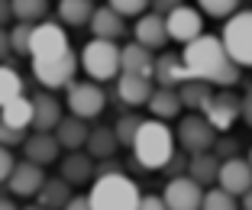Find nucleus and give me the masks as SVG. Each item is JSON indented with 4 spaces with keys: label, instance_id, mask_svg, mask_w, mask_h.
Wrapping results in <instances>:
<instances>
[{
    "label": "nucleus",
    "instance_id": "obj_2",
    "mask_svg": "<svg viewBox=\"0 0 252 210\" xmlns=\"http://www.w3.org/2000/svg\"><path fill=\"white\" fill-rule=\"evenodd\" d=\"M175 143H178V136L165 126V120L152 117L139 126V136L133 143V158L139 162L142 172H162L175 155Z\"/></svg>",
    "mask_w": 252,
    "mask_h": 210
},
{
    "label": "nucleus",
    "instance_id": "obj_28",
    "mask_svg": "<svg viewBox=\"0 0 252 210\" xmlns=\"http://www.w3.org/2000/svg\"><path fill=\"white\" fill-rule=\"evenodd\" d=\"M84 149L91 152L94 158H113L120 149V139H117V129L110 126H91V136H88V146Z\"/></svg>",
    "mask_w": 252,
    "mask_h": 210
},
{
    "label": "nucleus",
    "instance_id": "obj_25",
    "mask_svg": "<svg viewBox=\"0 0 252 210\" xmlns=\"http://www.w3.org/2000/svg\"><path fill=\"white\" fill-rule=\"evenodd\" d=\"M220 155H217L214 149L210 152H197V155H191V165H188V175H191L194 181H200L204 188H214L217 181H220Z\"/></svg>",
    "mask_w": 252,
    "mask_h": 210
},
{
    "label": "nucleus",
    "instance_id": "obj_31",
    "mask_svg": "<svg viewBox=\"0 0 252 210\" xmlns=\"http://www.w3.org/2000/svg\"><path fill=\"white\" fill-rule=\"evenodd\" d=\"M23 94V78L16 68L0 65V107H7L10 100H16Z\"/></svg>",
    "mask_w": 252,
    "mask_h": 210
},
{
    "label": "nucleus",
    "instance_id": "obj_38",
    "mask_svg": "<svg viewBox=\"0 0 252 210\" xmlns=\"http://www.w3.org/2000/svg\"><path fill=\"white\" fill-rule=\"evenodd\" d=\"M23 143H26V129H16V126L0 120V146L13 149V146H23Z\"/></svg>",
    "mask_w": 252,
    "mask_h": 210
},
{
    "label": "nucleus",
    "instance_id": "obj_23",
    "mask_svg": "<svg viewBox=\"0 0 252 210\" xmlns=\"http://www.w3.org/2000/svg\"><path fill=\"white\" fill-rule=\"evenodd\" d=\"M123 71L152 78V71H156V49H149V45H142V42L133 39V42L123 49Z\"/></svg>",
    "mask_w": 252,
    "mask_h": 210
},
{
    "label": "nucleus",
    "instance_id": "obj_13",
    "mask_svg": "<svg viewBox=\"0 0 252 210\" xmlns=\"http://www.w3.org/2000/svg\"><path fill=\"white\" fill-rule=\"evenodd\" d=\"M156 94V78H146V75H129V71H123V75L117 78V100L123 107H142L149 104V97Z\"/></svg>",
    "mask_w": 252,
    "mask_h": 210
},
{
    "label": "nucleus",
    "instance_id": "obj_4",
    "mask_svg": "<svg viewBox=\"0 0 252 210\" xmlns=\"http://www.w3.org/2000/svg\"><path fill=\"white\" fill-rule=\"evenodd\" d=\"M81 68L91 81L104 84V81H117L123 75V49L113 39H91L81 49Z\"/></svg>",
    "mask_w": 252,
    "mask_h": 210
},
{
    "label": "nucleus",
    "instance_id": "obj_24",
    "mask_svg": "<svg viewBox=\"0 0 252 210\" xmlns=\"http://www.w3.org/2000/svg\"><path fill=\"white\" fill-rule=\"evenodd\" d=\"M178 94H181V104H185V110H191V113H204L207 110V104L214 100V84L210 81H200V78H191V81H185L178 88Z\"/></svg>",
    "mask_w": 252,
    "mask_h": 210
},
{
    "label": "nucleus",
    "instance_id": "obj_22",
    "mask_svg": "<svg viewBox=\"0 0 252 210\" xmlns=\"http://www.w3.org/2000/svg\"><path fill=\"white\" fill-rule=\"evenodd\" d=\"M55 136H59L62 149L74 152V149H84V146H88L91 126H88V120H81V117L68 113V117H62V123H59V126H55Z\"/></svg>",
    "mask_w": 252,
    "mask_h": 210
},
{
    "label": "nucleus",
    "instance_id": "obj_36",
    "mask_svg": "<svg viewBox=\"0 0 252 210\" xmlns=\"http://www.w3.org/2000/svg\"><path fill=\"white\" fill-rule=\"evenodd\" d=\"M32 30H36V23H16V26H10V45H13V55H30Z\"/></svg>",
    "mask_w": 252,
    "mask_h": 210
},
{
    "label": "nucleus",
    "instance_id": "obj_32",
    "mask_svg": "<svg viewBox=\"0 0 252 210\" xmlns=\"http://www.w3.org/2000/svg\"><path fill=\"white\" fill-rule=\"evenodd\" d=\"M49 13V0H13L16 23H39Z\"/></svg>",
    "mask_w": 252,
    "mask_h": 210
},
{
    "label": "nucleus",
    "instance_id": "obj_21",
    "mask_svg": "<svg viewBox=\"0 0 252 210\" xmlns=\"http://www.w3.org/2000/svg\"><path fill=\"white\" fill-rule=\"evenodd\" d=\"M88 30L94 32L97 39H113V42H117V39L126 32V16L117 13V10L107 3V7H97V10H94V16H91V26H88Z\"/></svg>",
    "mask_w": 252,
    "mask_h": 210
},
{
    "label": "nucleus",
    "instance_id": "obj_48",
    "mask_svg": "<svg viewBox=\"0 0 252 210\" xmlns=\"http://www.w3.org/2000/svg\"><path fill=\"white\" fill-rule=\"evenodd\" d=\"M239 204H243V210H252V188L246 191L243 197H239Z\"/></svg>",
    "mask_w": 252,
    "mask_h": 210
},
{
    "label": "nucleus",
    "instance_id": "obj_9",
    "mask_svg": "<svg viewBox=\"0 0 252 210\" xmlns=\"http://www.w3.org/2000/svg\"><path fill=\"white\" fill-rule=\"evenodd\" d=\"M204 194H207V188H204L200 181H194L191 175L168 178V184H165V191H162L168 210H200L204 207Z\"/></svg>",
    "mask_w": 252,
    "mask_h": 210
},
{
    "label": "nucleus",
    "instance_id": "obj_33",
    "mask_svg": "<svg viewBox=\"0 0 252 210\" xmlns=\"http://www.w3.org/2000/svg\"><path fill=\"white\" fill-rule=\"evenodd\" d=\"M200 210H243V204H239L236 194H230V191H223L220 184H217V188H207L204 207Z\"/></svg>",
    "mask_w": 252,
    "mask_h": 210
},
{
    "label": "nucleus",
    "instance_id": "obj_30",
    "mask_svg": "<svg viewBox=\"0 0 252 210\" xmlns=\"http://www.w3.org/2000/svg\"><path fill=\"white\" fill-rule=\"evenodd\" d=\"M0 120H3V123H10V126H16V129L32 126V97L20 94V97H16V100H10L7 107H0Z\"/></svg>",
    "mask_w": 252,
    "mask_h": 210
},
{
    "label": "nucleus",
    "instance_id": "obj_6",
    "mask_svg": "<svg viewBox=\"0 0 252 210\" xmlns=\"http://www.w3.org/2000/svg\"><path fill=\"white\" fill-rule=\"evenodd\" d=\"M78 65H81V59L74 52L55 55V59H32V78H36L45 90H62L74 81Z\"/></svg>",
    "mask_w": 252,
    "mask_h": 210
},
{
    "label": "nucleus",
    "instance_id": "obj_10",
    "mask_svg": "<svg viewBox=\"0 0 252 210\" xmlns=\"http://www.w3.org/2000/svg\"><path fill=\"white\" fill-rule=\"evenodd\" d=\"M165 23H168V36L171 42H181V45H191L194 39L204 36V13L194 7H178L171 10L168 16H165Z\"/></svg>",
    "mask_w": 252,
    "mask_h": 210
},
{
    "label": "nucleus",
    "instance_id": "obj_1",
    "mask_svg": "<svg viewBox=\"0 0 252 210\" xmlns=\"http://www.w3.org/2000/svg\"><path fill=\"white\" fill-rule=\"evenodd\" d=\"M185 61H188L194 78L210 81L214 88H233L239 81V65L230 59V52H226V45H223L220 36L204 32L191 45H185Z\"/></svg>",
    "mask_w": 252,
    "mask_h": 210
},
{
    "label": "nucleus",
    "instance_id": "obj_18",
    "mask_svg": "<svg viewBox=\"0 0 252 210\" xmlns=\"http://www.w3.org/2000/svg\"><path fill=\"white\" fill-rule=\"evenodd\" d=\"M23 155L36 162V165H55L62 162V143L55 133H32L26 136V143H23Z\"/></svg>",
    "mask_w": 252,
    "mask_h": 210
},
{
    "label": "nucleus",
    "instance_id": "obj_51",
    "mask_svg": "<svg viewBox=\"0 0 252 210\" xmlns=\"http://www.w3.org/2000/svg\"><path fill=\"white\" fill-rule=\"evenodd\" d=\"M249 162H252V149H249Z\"/></svg>",
    "mask_w": 252,
    "mask_h": 210
},
{
    "label": "nucleus",
    "instance_id": "obj_34",
    "mask_svg": "<svg viewBox=\"0 0 252 210\" xmlns=\"http://www.w3.org/2000/svg\"><path fill=\"white\" fill-rule=\"evenodd\" d=\"M142 117L139 113H123L117 120V139H120V146H126V149H133V143H136V136H139V126H142Z\"/></svg>",
    "mask_w": 252,
    "mask_h": 210
},
{
    "label": "nucleus",
    "instance_id": "obj_44",
    "mask_svg": "<svg viewBox=\"0 0 252 210\" xmlns=\"http://www.w3.org/2000/svg\"><path fill=\"white\" fill-rule=\"evenodd\" d=\"M243 120H246V126H252V88L243 94Z\"/></svg>",
    "mask_w": 252,
    "mask_h": 210
},
{
    "label": "nucleus",
    "instance_id": "obj_26",
    "mask_svg": "<svg viewBox=\"0 0 252 210\" xmlns=\"http://www.w3.org/2000/svg\"><path fill=\"white\" fill-rule=\"evenodd\" d=\"M149 113L156 117V120H175L181 113V94H178V88H158L156 84V94L149 97Z\"/></svg>",
    "mask_w": 252,
    "mask_h": 210
},
{
    "label": "nucleus",
    "instance_id": "obj_47",
    "mask_svg": "<svg viewBox=\"0 0 252 210\" xmlns=\"http://www.w3.org/2000/svg\"><path fill=\"white\" fill-rule=\"evenodd\" d=\"M65 210H94V207H91V197H71V204H68V207Z\"/></svg>",
    "mask_w": 252,
    "mask_h": 210
},
{
    "label": "nucleus",
    "instance_id": "obj_15",
    "mask_svg": "<svg viewBox=\"0 0 252 210\" xmlns=\"http://www.w3.org/2000/svg\"><path fill=\"white\" fill-rule=\"evenodd\" d=\"M42 184H45L42 165H36V162H30V158L16 162L13 175H10V181H7L10 194H16V197H36L39 191H42Z\"/></svg>",
    "mask_w": 252,
    "mask_h": 210
},
{
    "label": "nucleus",
    "instance_id": "obj_40",
    "mask_svg": "<svg viewBox=\"0 0 252 210\" xmlns=\"http://www.w3.org/2000/svg\"><path fill=\"white\" fill-rule=\"evenodd\" d=\"M13 168H16V158H13V152H10L7 146H0V184H7V181H10Z\"/></svg>",
    "mask_w": 252,
    "mask_h": 210
},
{
    "label": "nucleus",
    "instance_id": "obj_46",
    "mask_svg": "<svg viewBox=\"0 0 252 210\" xmlns=\"http://www.w3.org/2000/svg\"><path fill=\"white\" fill-rule=\"evenodd\" d=\"M13 52V45H10V30H3L0 26V61H3V55Z\"/></svg>",
    "mask_w": 252,
    "mask_h": 210
},
{
    "label": "nucleus",
    "instance_id": "obj_39",
    "mask_svg": "<svg viewBox=\"0 0 252 210\" xmlns=\"http://www.w3.org/2000/svg\"><path fill=\"white\" fill-rule=\"evenodd\" d=\"M188 165H191V158H185V149H181V152L171 155V162L162 168V172L168 175V178H178V175H188Z\"/></svg>",
    "mask_w": 252,
    "mask_h": 210
},
{
    "label": "nucleus",
    "instance_id": "obj_41",
    "mask_svg": "<svg viewBox=\"0 0 252 210\" xmlns=\"http://www.w3.org/2000/svg\"><path fill=\"white\" fill-rule=\"evenodd\" d=\"M139 210H168V204H165V197H158V194H146L139 201Z\"/></svg>",
    "mask_w": 252,
    "mask_h": 210
},
{
    "label": "nucleus",
    "instance_id": "obj_3",
    "mask_svg": "<svg viewBox=\"0 0 252 210\" xmlns=\"http://www.w3.org/2000/svg\"><path fill=\"white\" fill-rule=\"evenodd\" d=\"M91 207L94 210H139V188L133 178H126L123 172L97 175V181L91 184Z\"/></svg>",
    "mask_w": 252,
    "mask_h": 210
},
{
    "label": "nucleus",
    "instance_id": "obj_43",
    "mask_svg": "<svg viewBox=\"0 0 252 210\" xmlns=\"http://www.w3.org/2000/svg\"><path fill=\"white\" fill-rule=\"evenodd\" d=\"M10 20H16L13 16V0H0V26H7Z\"/></svg>",
    "mask_w": 252,
    "mask_h": 210
},
{
    "label": "nucleus",
    "instance_id": "obj_49",
    "mask_svg": "<svg viewBox=\"0 0 252 210\" xmlns=\"http://www.w3.org/2000/svg\"><path fill=\"white\" fill-rule=\"evenodd\" d=\"M0 210H20V207H16L10 197H0Z\"/></svg>",
    "mask_w": 252,
    "mask_h": 210
},
{
    "label": "nucleus",
    "instance_id": "obj_17",
    "mask_svg": "<svg viewBox=\"0 0 252 210\" xmlns=\"http://www.w3.org/2000/svg\"><path fill=\"white\" fill-rule=\"evenodd\" d=\"M62 104L55 94H49V90H39V94H32V129L36 133H55V126L62 123Z\"/></svg>",
    "mask_w": 252,
    "mask_h": 210
},
{
    "label": "nucleus",
    "instance_id": "obj_12",
    "mask_svg": "<svg viewBox=\"0 0 252 210\" xmlns=\"http://www.w3.org/2000/svg\"><path fill=\"white\" fill-rule=\"evenodd\" d=\"M204 117L217 126V133H226V129L236 123V117H243V97H236L233 88H220L214 94V100L207 104Z\"/></svg>",
    "mask_w": 252,
    "mask_h": 210
},
{
    "label": "nucleus",
    "instance_id": "obj_29",
    "mask_svg": "<svg viewBox=\"0 0 252 210\" xmlns=\"http://www.w3.org/2000/svg\"><path fill=\"white\" fill-rule=\"evenodd\" d=\"M94 0H59V20L65 26H91Z\"/></svg>",
    "mask_w": 252,
    "mask_h": 210
},
{
    "label": "nucleus",
    "instance_id": "obj_20",
    "mask_svg": "<svg viewBox=\"0 0 252 210\" xmlns=\"http://www.w3.org/2000/svg\"><path fill=\"white\" fill-rule=\"evenodd\" d=\"M133 36H136V42H142V45H149V49H162L165 42H168V23H165V16L162 13H142V16H136V26H133Z\"/></svg>",
    "mask_w": 252,
    "mask_h": 210
},
{
    "label": "nucleus",
    "instance_id": "obj_42",
    "mask_svg": "<svg viewBox=\"0 0 252 210\" xmlns=\"http://www.w3.org/2000/svg\"><path fill=\"white\" fill-rule=\"evenodd\" d=\"M152 7H156V13L168 16L171 10H178V7H185V0H152Z\"/></svg>",
    "mask_w": 252,
    "mask_h": 210
},
{
    "label": "nucleus",
    "instance_id": "obj_14",
    "mask_svg": "<svg viewBox=\"0 0 252 210\" xmlns=\"http://www.w3.org/2000/svg\"><path fill=\"white\" fill-rule=\"evenodd\" d=\"M158 88H181L185 81H191V68L185 61V52H162L156 59V71H152Z\"/></svg>",
    "mask_w": 252,
    "mask_h": 210
},
{
    "label": "nucleus",
    "instance_id": "obj_37",
    "mask_svg": "<svg viewBox=\"0 0 252 210\" xmlns=\"http://www.w3.org/2000/svg\"><path fill=\"white\" fill-rule=\"evenodd\" d=\"M107 3L123 16H142V13H149V3L152 0H107Z\"/></svg>",
    "mask_w": 252,
    "mask_h": 210
},
{
    "label": "nucleus",
    "instance_id": "obj_19",
    "mask_svg": "<svg viewBox=\"0 0 252 210\" xmlns=\"http://www.w3.org/2000/svg\"><path fill=\"white\" fill-rule=\"evenodd\" d=\"M223 191L243 197L252 188V162L249 158H223L220 165V181H217Z\"/></svg>",
    "mask_w": 252,
    "mask_h": 210
},
{
    "label": "nucleus",
    "instance_id": "obj_27",
    "mask_svg": "<svg viewBox=\"0 0 252 210\" xmlns=\"http://www.w3.org/2000/svg\"><path fill=\"white\" fill-rule=\"evenodd\" d=\"M71 181H65L59 175V178H45V184H42V191H39V204H42V207H49V210H65L68 204H71Z\"/></svg>",
    "mask_w": 252,
    "mask_h": 210
},
{
    "label": "nucleus",
    "instance_id": "obj_35",
    "mask_svg": "<svg viewBox=\"0 0 252 210\" xmlns=\"http://www.w3.org/2000/svg\"><path fill=\"white\" fill-rule=\"evenodd\" d=\"M243 0H197V10L210 20H230L233 13H239Z\"/></svg>",
    "mask_w": 252,
    "mask_h": 210
},
{
    "label": "nucleus",
    "instance_id": "obj_5",
    "mask_svg": "<svg viewBox=\"0 0 252 210\" xmlns=\"http://www.w3.org/2000/svg\"><path fill=\"white\" fill-rule=\"evenodd\" d=\"M223 45H226V52L230 59L236 61L239 68H252V10H239L226 20L220 32Z\"/></svg>",
    "mask_w": 252,
    "mask_h": 210
},
{
    "label": "nucleus",
    "instance_id": "obj_8",
    "mask_svg": "<svg viewBox=\"0 0 252 210\" xmlns=\"http://www.w3.org/2000/svg\"><path fill=\"white\" fill-rule=\"evenodd\" d=\"M178 146L188 155H197V152H210L217 146V126L204 117V113H188L185 120L178 123Z\"/></svg>",
    "mask_w": 252,
    "mask_h": 210
},
{
    "label": "nucleus",
    "instance_id": "obj_11",
    "mask_svg": "<svg viewBox=\"0 0 252 210\" xmlns=\"http://www.w3.org/2000/svg\"><path fill=\"white\" fill-rule=\"evenodd\" d=\"M65 52H71L68 49V32L55 23H36L30 59H55V55H65Z\"/></svg>",
    "mask_w": 252,
    "mask_h": 210
},
{
    "label": "nucleus",
    "instance_id": "obj_7",
    "mask_svg": "<svg viewBox=\"0 0 252 210\" xmlns=\"http://www.w3.org/2000/svg\"><path fill=\"white\" fill-rule=\"evenodd\" d=\"M65 90H68V94H65L68 113L81 117V120H94V117L104 113L107 94H104V88H100L97 81H71Z\"/></svg>",
    "mask_w": 252,
    "mask_h": 210
},
{
    "label": "nucleus",
    "instance_id": "obj_16",
    "mask_svg": "<svg viewBox=\"0 0 252 210\" xmlns=\"http://www.w3.org/2000/svg\"><path fill=\"white\" fill-rule=\"evenodd\" d=\"M59 175L71 184H94L97 178V165H94V155L88 149H74L68 155H62L59 162Z\"/></svg>",
    "mask_w": 252,
    "mask_h": 210
},
{
    "label": "nucleus",
    "instance_id": "obj_50",
    "mask_svg": "<svg viewBox=\"0 0 252 210\" xmlns=\"http://www.w3.org/2000/svg\"><path fill=\"white\" fill-rule=\"evenodd\" d=\"M23 210H49V207H42V204H36V207H23Z\"/></svg>",
    "mask_w": 252,
    "mask_h": 210
},
{
    "label": "nucleus",
    "instance_id": "obj_45",
    "mask_svg": "<svg viewBox=\"0 0 252 210\" xmlns=\"http://www.w3.org/2000/svg\"><path fill=\"white\" fill-rule=\"evenodd\" d=\"M233 149H236V143H233V139H230V136H223V139H217V146H214V152H217V155H226V152H233Z\"/></svg>",
    "mask_w": 252,
    "mask_h": 210
}]
</instances>
